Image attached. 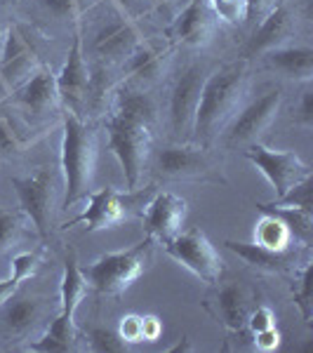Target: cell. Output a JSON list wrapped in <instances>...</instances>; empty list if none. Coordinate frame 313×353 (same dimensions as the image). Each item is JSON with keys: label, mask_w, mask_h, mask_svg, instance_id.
<instances>
[{"label": "cell", "mask_w": 313, "mask_h": 353, "mask_svg": "<svg viewBox=\"0 0 313 353\" xmlns=\"http://www.w3.org/2000/svg\"><path fill=\"white\" fill-rule=\"evenodd\" d=\"M281 0H248V19H264Z\"/></svg>", "instance_id": "41"}, {"label": "cell", "mask_w": 313, "mask_h": 353, "mask_svg": "<svg viewBox=\"0 0 313 353\" xmlns=\"http://www.w3.org/2000/svg\"><path fill=\"white\" fill-rule=\"evenodd\" d=\"M106 132H109V149L118 158V163H121L125 184H128L130 191H134L139 186L141 174H144L146 161H149L153 141L151 128L113 113L106 121Z\"/></svg>", "instance_id": "4"}, {"label": "cell", "mask_w": 313, "mask_h": 353, "mask_svg": "<svg viewBox=\"0 0 313 353\" xmlns=\"http://www.w3.org/2000/svg\"><path fill=\"white\" fill-rule=\"evenodd\" d=\"M156 3H165V0H156Z\"/></svg>", "instance_id": "46"}, {"label": "cell", "mask_w": 313, "mask_h": 353, "mask_svg": "<svg viewBox=\"0 0 313 353\" xmlns=\"http://www.w3.org/2000/svg\"><path fill=\"white\" fill-rule=\"evenodd\" d=\"M19 151V141H17L14 130L5 118H0V156H14Z\"/></svg>", "instance_id": "38"}, {"label": "cell", "mask_w": 313, "mask_h": 353, "mask_svg": "<svg viewBox=\"0 0 313 353\" xmlns=\"http://www.w3.org/2000/svg\"><path fill=\"white\" fill-rule=\"evenodd\" d=\"M297 123L304 130L313 128V90L311 88H306L304 92H301V99L297 106Z\"/></svg>", "instance_id": "37"}, {"label": "cell", "mask_w": 313, "mask_h": 353, "mask_svg": "<svg viewBox=\"0 0 313 353\" xmlns=\"http://www.w3.org/2000/svg\"><path fill=\"white\" fill-rule=\"evenodd\" d=\"M90 85H92V81H90V68L85 64V57H83V41L76 33L71 50L66 54L64 68L57 76V92H59V99L64 101L68 109L78 113V109H81L90 97Z\"/></svg>", "instance_id": "11"}, {"label": "cell", "mask_w": 313, "mask_h": 353, "mask_svg": "<svg viewBox=\"0 0 313 353\" xmlns=\"http://www.w3.org/2000/svg\"><path fill=\"white\" fill-rule=\"evenodd\" d=\"M28 351H41V353H64V351H71L66 344H61L59 339H54L52 334L43 332V337H38L36 341L26 346Z\"/></svg>", "instance_id": "39"}, {"label": "cell", "mask_w": 313, "mask_h": 353, "mask_svg": "<svg viewBox=\"0 0 313 353\" xmlns=\"http://www.w3.org/2000/svg\"><path fill=\"white\" fill-rule=\"evenodd\" d=\"M292 241L294 238L290 233L287 224L276 214L264 212V217L257 221V229H254V243L257 245H264L269 250H285L292 245Z\"/></svg>", "instance_id": "27"}, {"label": "cell", "mask_w": 313, "mask_h": 353, "mask_svg": "<svg viewBox=\"0 0 313 353\" xmlns=\"http://www.w3.org/2000/svg\"><path fill=\"white\" fill-rule=\"evenodd\" d=\"M24 212H12V210L0 208V252H5V250L17 243L21 229H24Z\"/></svg>", "instance_id": "29"}, {"label": "cell", "mask_w": 313, "mask_h": 353, "mask_svg": "<svg viewBox=\"0 0 313 353\" xmlns=\"http://www.w3.org/2000/svg\"><path fill=\"white\" fill-rule=\"evenodd\" d=\"M38 264H41L38 254H33V252L17 254V257L12 259V276L17 278V281H26V278H31L33 273H36Z\"/></svg>", "instance_id": "36"}, {"label": "cell", "mask_w": 313, "mask_h": 353, "mask_svg": "<svg viewBox=\"0 0 313 353\" xmlns=\"http://www.w3.org/2000/svg\"><path fill=\"white\" fill-rule=\"evenodd\" d=\"M311 191H313V179L311 174L304 176L301 181L287 189L281 198H276V205H287V208H301L311 212Z\"/></svg>", "instance_id": "31"}, {"label": "cell", "mask_w": 313, "mask_h": 353, "mask_svg": "<svg viewBox=\"0 0 313 353\" xmlns=\"http://www.w3.org/2000/svg\"><path fill=\"white\" fill-rule=\"evenodd\" d=\"M214 306H217V316L221 318L231 332H243L250 316V292L241 283H229V285L219 288L214 294Z\"/></svg>", "instance_id": "20"}, {"label": "cell", "mask_w": 313, "mask_h": 353, "mask_svg": "<svg viewBox=\"0 0 313 353\" xmlns=\"http://www.w3.org/2000/svg\"><path fill=\"white\" fill-rule=\"evenodd\" d=\"M5 36H8V26L0 21V50H3V43H5Z\"/></svg>", "instance_id": "45"}, {"label": "cell", "mask_w": 313, "mask_h": 353, "mask_svg": "<svg viewBox=\"0 0 313 353\" xmlns=\"http://www.w3.org/2000/svg\"><path fill=\"white\" fill-rule=\"evenodd\" d=\"M158 170L170 179H198L210 172V161L198 146H168L158 156Z\"/></svg>", "instance_id": "17"}, {"label": "cell", "mask_w": 313, "mask_h": 353, "mask_svg": "<svg viewBox=\"0 0 313 353\" xmlns=\"http://www.w3.org/2000/svg\"><path fill=\"white\" fill-rule=\"evenodd\" d=\"M261 212H269L281 217L287 224L290 233L297 243L309 245L311 243V233H313V217L309 210H301V208H287V205H276V203H264L259 205Z\"/></svg>", "instance_id": "26"}, {"label": "cell", "mask_w": 313, "mask_h": 353, "mask_svg": "<svg viewBox=\"0 0 313 353\" xmlns=\"http://www.w3.org/2000/svg\"><path fill=\"white\" fill-rule=\"evenodd\" d=\"M48 5L59 17H68V14L76 12V0H48Z\"/></svg>", "instance_id": "44"}, {"label": "cell", "mask_w": 313, "mask_h": 353, "mask_svg": "<svg viewBox=\"0 0 313 353\" xmlns=\"http://www.w3.org/2000/svg\"><path fill=\"white\" fill-rule=\"evenodd\" d=\"M12 186L26 219L33 221V226L41 231V236H48L50 219H52V196H54L52 170L43 168L31 176H14Z\"/></svg>", "instance_id": "9"}, {"label": "cell", "mask_w": 313, "mask_h": 353, "mask_svg": "<svg viewBox=\"0 0 313 353\" xmlns=\"http://www.w3.org/2000/svg\"><path fill=\"white\" fill-rule=\"evenodd\" d=\"M165 66H168V52H158V50L141 48V45L128 57L130 73L141 83H156L158 78H163Z\"/></svg>", "instance_id": "25"}, {"label": "cell", "mask_w": 313, "mask_h": 353, "mask_svg": "<svg viewBox=\"0 0 313 353\" xmlns=\"http://www.w3.org/2000/svg\"><path fill=\"white\" fill-rule=\"evenodd\" d=\"M97 168V134L76 113L66 116L61 137V170H64V208L90 193Z\"/></svg>", "instance_id": "2"}, {"label": "cell", "mask_w": 313, "mask_h": 353, "mask_svg": "<svg viewBox=\"0 0 313 353\" xmlns=\"http://www.w3.org/2000/svg\"><path fill=\"white\" fill-rule=\"evenodd\" d=\"M88 278L85 273L81 271L78 261L73 257H68L64 261V276H61V285H59V313L61 316H68L73 318V313L81 306V301L88 297Z\"/></svg>", "instance_id": "23"}, {"label": "cell", "mask_w": 313, "mask_h": 353, "mask_svg": "<svg viewBox=\"0 0 313 353\" xmlns=\"http://www.w3.org/2000/svg\"><path fill=\"white\" fill-rule=\"evenodd\" d=\"M224 245L233 254H238L245 264H250L257 271H264V273L292 271L301 259V250L309 248V245H299V248L294 250L292 245H290L285 250H269L257 243H238V241H226Z\"/></svg>", "instance_id": "15"}, {"label": "cell", "mask_w": 313, "mask_h": 353, "mask_svg": "<svg viewBox=\"0 0 313 353\" xmlns=\"http://www.w3.org/2000/svg\"><path fill=\"white\" fill-rule=\"evenodd\" d=\"M205 78H208L205 68L193 64L184 68L174 81L172 94H170V125H172V134L179 141L191 139L193 134V118H196Z\"/></svg>", "instance_id": "8"}, {"label": "cell", "mask_w": 313, "mask_h": 353, "mask_svg": "<svg viewBox=\"0 0 313 353\" xmlns=\"http://www.w3.org/2000/svg\"><path fill=\"white\" fill-rule=\"evenodd\" d=\"M254 349L259 351H276L278 344H281V332L276 327L261 330V332H254Z\"/></svg>", "instance_id": "40"}, {"label": "cell", "mask_w": 313, "mask_h": 353, "mask_svg": "<svg viewBox=\"0 0 313 353\" xmlns=\"http://www.w3.org/2000/svg\"><path fill=\"white\" fill-rule=\"evenodd\" d=\"M149 257H151V241L146 238V241L137 243L128 250L101 254L83 273L88 278V285L94 288L99 294L121 297L125 290L146 271Z\"/></svg>", "instance_id": "3"}, {"label": "cell", "mask_w": 313, "mask_h": 353, "mask_svg": "<svg viewBox=\"0 0 313 353\" xmlns=\"http://www.w3.org/2000/svg\"><path fill=\"white\" fill-rule=\"evenodd\" d=\"M17 101H19L24 109L45 113L54 109L57 101H59V92H57V76L50 73L48 68L33 73L28 81L17 90Z\"/></svg>", "instance_id": "21"}, {"label": "cell", "mask_w": 313, "mask_h": 353, "mask_svg": "<svg viewBox=\"0 0 313 353\" xmlns=\"http://www.w3.org/2000/svg\"><path fill=\"white\" fill-rule=\"evenodd\" d=\"M116 116L128 118V121L134 123H144L153 128L158 118V109L156 101L149 92L137 88H123L121 92L116 94Z\"/></svg>", "instance_id": "22"}, {"label": "cell", "mask_w": 313, "mask_h": 353, "mask_svg": "<svg viewBox=\"0 0 313 353\" xmlns=\"http://www.w3.org/2000/svg\"><path fill=\"white\" fill-rule=\"evenodd\" d=\"M118 334L123 337L125 344H139L144 341V327H141V316H130L121 318V325H118Z\"/></svg>", "instance_id": "34"}, {"label": "cell", "mask_w": 313, "mask_h": 353, "mask_svg": "<svg viewBox=\"0 0 313 353\" xmlns=\"http://www.w3.org/2000/svg\"><path fill=\"white\" fill-rule=\"evenodd\" d=\"M141 45L139 33L137 28L130 24L123 17H113V21H109L94 38V52L101 57V59L109 61H121L128 59L130 54L134 52Z\"/></svg>", "instance_id": "18"}, {"label": "cell", "mask_w": 313, "mask_h": 353, "mask_svg": "<svg viewBox=\"0 0 313 353\" xmlns=\"http://www.w3.org/2000/svg\"><path fill=\"white\" fill-rule=\"evenodd\" d=\"M21 285V281H17L14 276H10V278H5V281H0V306H5L10 299L14 297V292L19 290Z\"/></svg>", "instance_id": "43"}, {"label": "cell", "mask_w": 313, "mask_h": 353, "mask_svg": "<svg viewBox=\"0 0 313 353\" xmlns=\"http://www.w3.org/2000/svg\"><path fill=\"white\" fill-rule=\"evenodd\" d=\"M38 71V61L28 45L14 28H8L3 50H0V78L12 90H19L33 73Z\"/></svg>", "instance_id": "13"}, {"label": "cell", "mask_w": 313, "mask_h": 353, "mask_svg": "<svg viewBox=\"0 0 313 353\" xmlns=\"http://www.w3.org/2000/svg\"><path fill=\"white\" fill-rule=\"evenodd\" d=\"M90 349L97 353H123V351H128V344H125L121 334L113 332V330L97 327L90 332Z\"/></svg>", "instance_id": "32"}, {"label": "cell", "mask_w": 313, "mask_h": 353, "mask_svg": "<svg viewBox=\"0 0 313 353\" xmlns=\"http://www.w3.org/2000/svg\"><path fill=\"white\" fill-rule=\"evenodd\" d=\"M248 94V64L233 61V64L217 68L210 73L203 83L201 101H198L196 118H193V139L201 144H212L224 132Z\"/></svg>", "instance_id": "1"}, {"label": "cell", "mask_w": 313, "mask_h": 353, "mask_svg": "<svg viewBox=\"0 0 313 353\" xmlns=\"http://www.w3.org/2000/svg\"><path fill=\"white\" fill-rule=\"evenodd\" d=\"M299 17L290 5L278 3L269 14L261 19L259 28L254 31V36L248 43L250 54H266L269 50L283 48L290 43V38L297 33Z\"/></svg>", "instance_id": "12"}, {"label": "cell", "mask_w": 313, "mask_h": 353, "mask_svg": "<svg viewBox=\"0 0 313 353\" xmlns=\"http://www.w3.org/2000/svg\"><path fill=\"white\" fill-rule=\"evenodd\" d=\"M123 219H125V203L121 193L106 186V189L88 193V208H85V212L78 214L73 221H66L64 229L85 224L88 231H104L118 226Z\"/></svg>", "instance_id": "14"}, {"label": "cell", "mask_w": 313, "mask_h": 353, "mask_svg": "<svg viewBox=\"0 0 313 353\" xmlns=\"http://www.w3.org/2000/svg\"><path fill=\"white\" fill-rule=\"evenodd\" d=\"M245 156L269 179V184L276 191V198H281L297 181L311 174V168L294 151H273L257 141V144H250Z\"/></svg>", "instance_id": "6"}, {"label": "cell", "mask_w": 313, "mask_h": 353, "mask_svg": "<svg viewBox=\"0 0 313 353\" xmlns=\"http://www.w3.org/2000/svg\"><path fill=\"white\" fill-rule=\"evenodd\" d=\"M245 327L250 330V332H261V330H269V327H276V313H273L269 306H257V309L250 311L248 316V323Z\"/></svg>", "instance_id": "35"}, {"label": "cell", "mask_w": 313, "mask_h": 353, "mask_svg": "<svg viewBox=\"0 0 313 353\" xmlns=\"http://www.w3.org/2000/svg\"><path fill=\"white\" fill-rule=\"evenodd\" d=\"M217 31V14L208 0H191L172 24V36L191 48H205Z\"/></svg>", "instance_id": "16"}, {"label": "cell", "mask_w": 313, "mask_h": 353, "mask_svg": "<svg viewBox=\"0 0 313 353\" xmlns=\"http://www.w3.org/2000/svg\"><path fill=\"white\" fill-rule=\"evenodd\" d=\"M214 10L217 19H224L226 24H243L248 19V0H208Z\"/></svg>", "instance_id": "30"}, {"label": "cell", "mask_w": 313, "mask_h": 353, "mask_svg": "<svg viewBox=\"0 0 313 353\" xmlns=\"http://www.w3.org/2000/svg\"><path fill=\"white\" fill-rule=\"evenodd\" d=\"M43 321V301L33 297H19L5 304V323L17 334L31 332Z\"/></svg>", "instance_id": "24"}, {"label": "cell", "mask_w": 313, "mask_h": 353, "mask_svg": "<svg viewBox=\"0 0 313 353\" xmlns=\"http://www.w3.org/2000/svg\"><path fill=\"white\" fill-rule=\"evenodd\" d=\"M168 257H172L177 264L184 269H189L193 276L201 278L205 283H217L221 276V257L214 250V245L210 243V238L205 236L201 229H189L184 233H177L172 241L163 245Z\"/></svg>", "instance_id": "5"}, {"label": "cell", "mask_w": 313, "mask_h": 353, "mask_svg": "<svg viewBox=\"0 0 313 353\" xmlns=\"http://www.w3.org/2000/svg\"><path fill=\"white\" fill-rule=\"evenodd\" d=\"M294 304L301 313V321L306 325H313V264L304 261V266L297 273V283L292 288Z\"/></svg>", "instance_id": "28"}, {"label": "cell", "mask_w": 313, "mask_h": 353, "mask_svg": "<svg viewBox=\"0 0 313 353\" xmlns=\"http://www.w3.org/2000/svg\"><path fill=\"white\" fill-rule=\"evenodd\" d=\"M186 217V201L177 193L163 191L149 203L144 212V231L146 238L153 243L165 245L168 241H172L174 236L181 231Z\"/></svg>", "instance_id": "10"}, {"label": "cell", "mask_w": 313, "mask_h": 353, "mask_svg": "<svg viewBox=\"0 0 313 353\" xmlns=\"http://www.w3.org/2000/svg\"><path fill=\"white\" fill-rule=\"evenodd\" d=\"M266 64L290 81L309 83L313 78V50L309 45H283L266 52Z\"/></svg>", "instance_id": "19"}, {"label": "cell", "mask_w": 313, "mask_h": 353, "mask_svg": "<svg viewBox=\"0 0 313 353\" xmlns=\"http://www.w3.org/2000/svg\"><path fill=\"white\" fill-rule=\"evenodd\" d=\"M281 92L271 90L264 97L254 99L252 104H248L245 109L238 113L236 118L229 123L226 130V144L229 146H250L269 132V128L276 123L278 111H281Z\"/></svg>", "instance_id": "7"}, {"label": "cell", "mask_w": 313, "mask_h": 353, "mask_svg": "<svg viewBox=\"0 0 313 353\" xmlns=\"http://www.w3.org/2000/svg\"><path fill=\"white\" fill-rule=\"evenodd\" d=\"M48 334H52L54 339H59L61 344H66L68 349H73V341H76V327H73V318L68 316H57L52 323H50V327L45 330Z\"/></svg>", "instance_id": "33"}, {"label": "cell", "mask_w": 313, "mask_h": 353, "mask_svg": "<svg viewBox=\"0 0 313 353\" xmlns=\"http://www.w3.org/2000/svg\"><path fill=\"white\" fill-rule=\"evenodd\" d=\"M141 327H144V341H156L163 332V323L156 316H141Z\"/></svg>", "instance_id": "42"}]
</instances>
